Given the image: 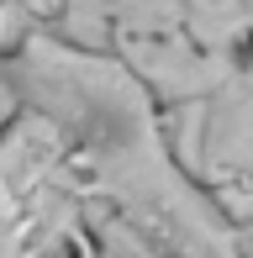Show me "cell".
Returning a JSON list of instances; mask_svg holds the SVG:
<instances>
[{
    "mask_svg": "<svg viewBox=\"0 0 253 258\" xmlns=\"http://www.w3.org/2000/svg\"><path fill=\"white\" fill-rule=\"evenodd\" d=\"M11 85L64 132L95 211L174 258H237V221L185 169L153 90L116 48L32 27L11 53Z\"/></svg>",
    "mask_w": 253,
    "mask_h": 258,
    "instance_id": "1",
    "label": "cell"
},
{
    "mask_svg": "<svg viewBox=\"0 0 253 258\" xmlns=\"http://www.w3.org/2000/svg\"><path fill=\"white\" fill-rule=\"evenodd\" d=\"M90 206V184L64 132L21 105L0 132V232L16 237L27 258H58L85 242Z\"/></svg>",
    "mask_w": 253,
    "mask_h": 258,
    "instance_id": "2",
    "label": "cell"
},
{
    "mask_svg": "<svg viewBox=\"0 0 253 258\" xmlns=\"http://www.w3.org/2000/svg\"><path fill=\"white\" fill-rule=\"evenodd\" d=\"M174 153L237 227L253 221V42L237 48L206 90L201 111L174 137Z\"/></svg>",
    "mask_w": 253,
    "mask_h": 258,
    "instance_id": "3",
    "label": "cell"
},
{
    "mask_svg": "<svg viewBox=\"0 0 253 258\" xmlns=\"http://www.w3.org/2000/svg\"><path fill=\"white\" fill-rule=\"evenodd\" d=\"M95 242L106 248L111 258H174V253H164V248H153L148 237H137L126 221L116 216H106V211H95Z\"/></svg>",
    "mask_w": 253,
    "mask_h": 258,
    "instance_id": "4",
    "label": "cell"
},
{
    "mask_svg": "<svg viewBox=\"0 0 253 258\" xmlns=\"http://www.w3.org/2000/svg\"><path fill=\"white\" fill-rule=\"evenodd\" d=\"M16 111H21V100H16V85H11V58H0V132Z\"/></svg>",
    "mask_w": 253,
    "mask_h": 258,
    "instance_id": "5",
    "label": "cell"
},
{
    "mask_svg": "<svg viewBox=\"0 0 253 258\" xmlns=\"http://www.w3.org/2000/svg\"><path fill=\"white\" fill-rule=\"evenodd\" d=\"M237 258H253V221L237 227Z\"/></svg>",
    "mask_w": 253,
    "mask_h": 258,
    "instance_id": "6",
    "label": "cell"
},
{
    "mask_svg": "<svg viewBox=\"0 0 253 258\" xmlns=\"http://www.w3.org/2000/svg\"><path fill=\"white\" fill-rule=\"evenodd\" d=\"M74 258H111V253H106V248H100V242H95V237H85V242H79V253H74Z\"/></svg>",
    "mask_w": 253,
    "mask_h": 258,
    "instance_id": "7",
    "label": "cell"
},
{
    "mask_svg": "<svg viewBox=\"0 0 253 258\" xmlns=\"http://www.w3.org/2000/svg\"><path fill=\"white\" fill-rule=\"evenodd\" d=\"M0 258H27V253H21L16 237H6V232H0Z\"/></svg>",
    "mask_w": 253,
    "mask_h": 258,
    "instance_id": "8",
    "label": "cell"
}]
</instances>
